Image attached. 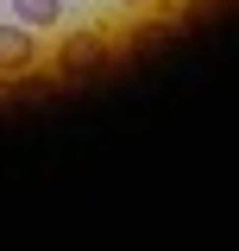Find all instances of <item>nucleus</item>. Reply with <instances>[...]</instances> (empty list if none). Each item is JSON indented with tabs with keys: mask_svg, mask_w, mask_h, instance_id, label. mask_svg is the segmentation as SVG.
I'll return each mask as SVG.
<instances>
[{
	"mask_svg": "<svg viewBox=\"0 0 239 251\" xmlns=\"http://www.w3.org/2000/svg\"><path fill=\"white\" fill-rule=\"evenodd\" d=\"M126 6H145V0H126Z\"/></svg>",
	"mask_w": 239,
	"mask_h": 251,
	"instance_id": "4",
	"label": "nucleus"
},
{
	"mask_svg": "<svg viewBox=\"0 0 239 251\" xmlns=\"http://www.w3.org/2000/svg\"><path fill=\"white\" fill-rule=\"evenodd\" d=\"M107 57H114V44H107L101 31H69L63 50H57V69H63V75H94Z\"/></svg>",
	"mask_w": 239,
	"mask_h": 251,
	"instance_id": "1",
	"label": "nucleus"
},
{
	"mask_svg": "<svg viewBox=\"0 0 239 251\" xmlns=\"http://www.w3.org/2000/svg\"><path fill=\"white\" fill-rule=\"evenodd\" d=\"M31 63H38V31L31 25H0V75H26Z\"/></svg>",
	"mask_w": 239,
	"mask_h": 251,
	"instance_id": "2",
	"label": "nucleus"
},
{
	"mask_svg": "<svg viewBox=\"0 0 239 251\" xmlns=\"http://www.w3.org/2000/svg\"><path fill=\"white\" fill-rule=\"evenodd\" d=\"M13 19L31 31H44V25H57L63 19V0H13Z\"/></svg>",
	"mask_w": 239,
	"mask_h": 251,
	"instance_id": "3",
	"label": "nucleus"
}]
</instances>
